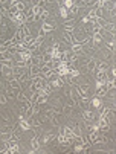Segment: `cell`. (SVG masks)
Wrapping results in <instances>:
<instances>
[{"mask_svg": "<svg viewBox=\"0 0 116 154\" xmlns=\"http://www.w3.org/2000/svg\"><path fill=\"white\" fill-rule=\"evenodd\" d=\"M32 79V84H31V90L32 92H38L40 89H43V87L47 84V81L43 78V76H34V78H31Z\"/></svg>", "mask_w": 116, "mask_h": 154, "instance_id": "obj_1", "label": "cell"}, {"mask_svg": "<svg viewBox=\"0 0 116 154\" xmlns=\"http://www.w3.org/2000/svg\"><path fill=\"white\" fill-rule=\"evenodd\" d=\"M75 89H77L79 98H90V87H89L87 84H77L75 85Z\"/></svg>", "mask_w": 116, "mask_h": 154, "instance_id": "obj_2", "label": "cell"}, {"mask_svg": "<svg viewBox=\"0 0 116 154\" xmlns=\"http://www.w3.org/2000/svg\"><path fill=\"white\" fill-rule=\"evenodd\" d=\"M61 60H64V61H67V63H73V61L78 60V55L73 53L70 50V48H69V49H66L64 52H61Z\"/></svg>", "mask_w": 116, "mask_h": 154, "instance_id": "obj_3", "label": "cell"}, {"mask_svg": "<svg viewBox=\"0 0 116 154\" xmlns=\"http://www.w3.org/2000/svg\"><path fill=\"white\" fill-rule=\"evenodd\" d=\"M2 76L6 78V79H12L14 78V70H12V66H8V64H2Z\"/></svg>", "mask_w": 116, "mask_h": 154, "instance_id": "obj_4", "label": "cell"}, {"mask_svg": "<svg viewBox=\"0 0 116 154\" xmlns=\"http://www.w3.org/2000/svg\"><path fill=\"white\" fill-rule=\"evenodd\" d=\"M6 144H8V148H6L5 153H17L20 150V146H18V140L17 139H9V140H6Z\"/></svg>", "mask_w": 116, "mask_h": 154, "instance_id": "obj_5", "label": "cell"}, {"mask_svg": "<svg viewBox=\"0 0 116 154\" xmlns=\"http://www.w3.org/2000/svg\"><path fill=\"white\" fill-rule=\"evenodd\" d=\"M47 85H49L51 89H52V92H53V90H58V89H61V87H63V79L58 78V76H55V78L49 79Z\"/></svg>", "mask_w": 116, "mask_h": 154, "instance_id": "obj_6", "label": "cell"}, {"mask_svg": "<svg viewBox=\"0 0 116 154\" xmlns=\"http://www.w3.org/2000/svg\"><path fill=\"white\" fill-rule=\"evenodd\" d=\"M22 92V87H12V85H6V96L8 98H17V95Z\"/></svg>", "mask_w": 116, "mask_h": 154, "instance_id": "obj_7", "label": "cell"}, {"mask_svg": "<svg viewBox=\"0 0 116 154\" xmlns=\"http://www.w3.org/2000/svg\"><path fill=\"white\" fill-rule=\"evenodd\" d=\"M83 119L84 122H93L95 120V113L89 108V110H83Z\"/></svg>", "mask_w": 116, "mask_h": 154, "instance_id": "obj_8", "label": "cell"}, {"mask_svg": "<svg viewBox=\"0 0 116 154\" xmlns=\"http://www.w3.org/2000/svg\"><path fill=\"white\" fill-rule=\"evenodd\" d=\"M55 22H43V24H41V29L44 31V34H47V32H52L53 29H55Z\"/></svg>", "mask_w": 116, "mask_h": 154, "instance_id": "obj_9", "label": "cell"}, {"mask_svg": "<svg viewBox=\"0 0 116 154\" xmlns=\"http://www.w3.org/2000/svg\"><path fill=\"white\" fill-rule=\"evenodd\" d=\"M11 6H14V9H15L17 12H25V11H26V5H25V2H22V0L12 2V5H11Z\"/></svg>", "mask_w": 116, "mask_h": 154, "instance_id": "obj_10", "label": "cell"}, {"mask_svg": "<svg viewBox=\"0 0 116 154\" xmlns=\"http://www.w3.org/2000/svg\"><path fill=\"white\" fill-rule=\"evenodd\" d=\"M75 23H77V18H72V20H69V22H66V23H64V31H66V32H72V34H73V31H75Z\"/></svg>", "mask_w": 116, "mask_h": 154, "instance_id": "obj_11", "label": "cell"}, {"mask_svg": "<svg viewBox=\"0 0 116 154\" xmlns=\"http://www.w3.org/2000/svg\"><path fill=\"white\" fill-rule=\"evenodd\" d=\"M60 134H64L66 137H69V139H73V133H72V130L69 128V125H66V127H61L60 128Z\"/></svg>", "mask_w": 116, "mask_h": 154, "instance_id": "obj_12", "label": "cell"}, {"mask_svg": "<svg viewBox=\"0 0 116 154\" xmlns=\"http://www.w3.org/2000/svg\"><path fill=\"white\" fill-rule=\"evenodd\" d=\"M90 108H96V110L101 108V98H98V96L90 98Z\"/></svg>", "mask_w": 116, "mask_h": 154, "instance_id": "obj_13", "label": "cell"}, {"mask_svg": "<svg viewBox=\"0 0 116 154\" xmlns=\"http://www.w3.org/2000/svg\"><path fill=\"white\" fill-rule=\"evenodd\" d=\"M18 127H20V128H22L23 131H26V130H31V128H32V125H31V122H29L28 119H20Z\"/></svg>", "mask_w": 116, "mask_h": 154, "instance_id": "obj_14", "label": "cell"}, {"mask_svg": "<svg viewBox=\"0 0 116 154\" xmlns=\"http://www.w3.org/2000/svg\"><path fill=\"white\" fill-rule=\"evenodd\" d=\"M107 69H108L107 61H96V69H95V72H107Z\"/></svg>", "mask_w": 116, "mask_h": 154, "instance_id": "obj_15", "label": "cell"}, {"mask_svg": "<svg viewBox=\"0 0 116 154\" xmlns=\"http://www.w3.org/2000/svg\"><path fill=\"white\" fill-rule=\"evenodd\" d=\"M51 57H52V60H60L61 58V50L58 48H55V46H52L51 48Z\"/></svg>", "mask_w": 116, "mask_h": 154, "instance_id": "obj_16", "label": "cell"}, {"mask_svg": "<svg viewBox=\"0 0 116 154\" xmlns=\"http://www.w3.org/2000/svg\"><path fill=\"white\" fill-rule=\"evenodd\" d=\"M40 66H29V76L34 78V76H38L40 75Z\"/></svg>", "mask_w": 116, "mask_h": 154, "instance_id": "obj_17", "label": "cell"}, {"mask_svg": "<svg viewBox=\"0 0 116 154\" xmlns=\"http://www.w3.org/2000/svg\"><path fill=\"white\" fill-rule=\"evenodd\" d=\"M86 67H87V72H95V69H96V60L95 58L89 60L86 63Z\"/></svg>", "mask_w": 116, "mask_h": 154, "instance_id": "obj_18", "label": "cell"}, {"mask_svg": "<svg viewBox=\"0 0 116 154\" xmlns=\"http://www.w3.org/2000/svg\"><path fill=\"white\" fill-rule=\"evenodd\" d=\"M70 50L73 52V53H83V44H79V43H73L72 46H70Z\"/></svg>", "mask_w": 116, "mask_h": 154, "instance_id": "obj_19", "label": "cell"}, {"mask_svg": "<svg viewBox=\"0 0 116 154\" xmlns=\"http://www.w3.org/2000/svg\"><path fill=\"white\" fill-rule=\"evenodd\" d=\"M31 146H32V153H37V150L40 148V140H38V136H35L32 140H31Z\"/></svg>", "mask_w": 116, "mask_h": 154, "instance_id": "obj_20", "label": "cell"}, {"mask_svg": "<svg viewBox=\"0 0 116 154\" xmlns=\"http://www.w3.org/2000/svg\"><path fill=\"white\" fill-rule=\"evenodd\" d=\"M105 93H107L105 85H101V87H96V95H95V96H98V98H104V96H105Z\"/></svg>", "mask_w": 116, "mask_h": 154, "instance_id": "obj_21", "label": "cell"}, {"mask_svg": "<svg viewBox=\"0 0 116 154\" xmlns=\"http://www.w3.org/2000/svg\"><path fill=\"white\" fill-rule=\"evenodd\" d=\"M96 81L105 83L107 81V72H96Z\"/></svg>", "mask_w": 116, "mask_h": 154, "instance_id": "obj_22", "label": "cell"}, {"mask_svg": "<svg viewBox=\"0 0 116 154\" xmlns=\"http://www.w3.org/2000/svg\"><path fill=\"white\" fill-rule=\"evenodd\" d=\"M49 15H51V12L47 9H43L41 12H40V20H41V22H46V20L49 18Z\"/></svg>", "mask_w": 116, "mask_h": 154, "instance_id": "obj_23", "label": "cell"}, {"mask_svg": "<svg viewBox=\"0 0 116 154\" xmlns=\"http://www.w3.org/2000/svg\"><path fill=\"white\" fill-rule=\"evenodd\" d=\"M17 101H20V102H26V101H28V96H26V93L23 90L17 95Z\"/></svg>", "mask_w": 116, "mask_h": 154, "instance_id": "obj_24", "label": "cell"}, {"mask_svg": "<svg viewBox=\"0 0 116 154\" xmlns=\"http://www.w3.org/2000/svg\"><path fill=\"white\" fill-rule=\"evenodd\" d=\"M60 15L63 17V18H66L67 15H69V9L64 8V6H60Z\"/></svg>", "mask_w": 116, "mask_h": 154, "instance_id": "obj_25", "label": "cell"}, {"mask_svg": "<svg viewBox=\"0 0 116 154\" xmlns=\"http://www.w3.org/2000/svg\"><path fill=\"white\" fill-rule=\"evenodd\" d=\"M66 107H70V108H73V107H77V101H75L73 98H67V105Z\"/></svg>", "mask_w": 116, "mask_h": 154, "instance_id": "obj_26", "label": "cell"}, {"mask_svg": "<svg viewBox=\"0 0 116 154\" xmlns=\"http://www.w3.org/2000/svg\"><path fill=\"white\" fill-rule=\"evenodd\" d=\"M63 6H64V8H67V9H70L72 6H73V0H64Z\"/></svg>", "mask_w": 116, "mask_h": 154, "instance_id": "obj_27", "label": "cell"}, {"mask_svg": "<svg viewBox=\"0 0 116 154\" xmlns=\"http://www.w3.org/2000/svg\"><path fill=\"white\" fill-rule=\"evenodd\" d=\"M2 18H3V17H2V15H0V26H2Z\"/></svg>", "mask_w": 116, "mask_h": 154, "instance_id": "obj_28", "label": "cell"}, {"mask_svg": "<svg viewBox=\"0 0 116 154\" xmlns=\"http://www.w3.org/2000/svg\"><path fill=\"white\" fill-rule=\"evenodd\" d=\"M31 2H32V0H31Z\"/></svg>", "mask_w": 116, "mask_h": 154, "instance_id": "obj_29", "label": "cell"}]
</instances>
